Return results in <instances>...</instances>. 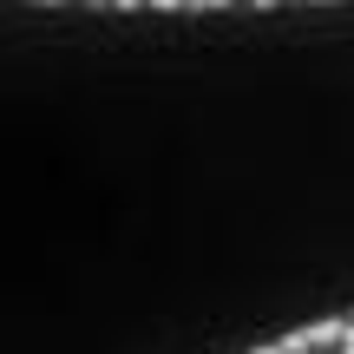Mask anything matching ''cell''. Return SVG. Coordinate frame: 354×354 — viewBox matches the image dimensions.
Returning <instances> with one entry per match:
<instances>
[{"instance_id": "cell-2", "label": "cell", "mask_w": 354, "mask_h": 354, "mask_svg": "<svg viewBox=\"0 0 354 354\" xmlns=\"http://www.w3.org/2000/svg\"><path fill=\"white\" fill-rule=\"evenodd\" d=\"M250 354H295L289 342H263V348H250Z\"/></svg>"}, {"instance_id": "cell-1", "label": "cell", "mask_w": 354, "mask_h": 354, "mask_svg": "<svg viewBox=\"0 0 354 354\" xmlns=\"http://www.w3.org/2000/svg\"><path fill=\"white\" fill-rule=\"evenodd\" d=\"M348 335H354V322H342V315H335V322H308V328L282 335V342H289L295 354H308V348H342Z\"/></svg>"}, {"instance_id": "cell-5", "label": "cell", "mask_w": 354, "mask_h": 354, "mask_svg": "<svg viewBox=\"0 0 354 354\" xmlns=\"http://www.w3.org/2000/svg\"><path fill=\"white\" fill-rule=\"evenodd\" d=\"M118 7H138V0H118Z\"/></svg>"}, {"instance_id": "cell-3", "label": "cell", "mask_w": 354, "mask_h": 354, "mask_svg": "<svg viewBox=\"0 0 354 354\" xmlns=\"http://www.w3.org/2000/svg\"><path fill=\"white\" fill-rule=\"evenodd\" d=\"M342 354H354V335H348V342H342Z\"/></svg>"}, {"instance_id": "cell-4", "label": "cell", "mask_w": 354, "mask_h": 354, "mask_svg": "<svg viewBox=\"0 0 354 354\" xmlns=\"http://www.w3.org/2000/svg\"><path fill=\"white\" fill-rule=\"evenodd\" d=\"M92 7H112V0H92Z\"/></svg>"}, {"instance_id": "cell-6", "label": "cell", "mask_w": 354, "mask_h": 354, "mask_svg": "<svg viewBox=\"0 0 354 354\" xmlns=\"http://www.w3.org/2000/svg\"><path fill=\"white\" fill-rule=\"evenodd\" d=\"M263 7H276V0H263Z\"/></svg>"}]
</instances>
